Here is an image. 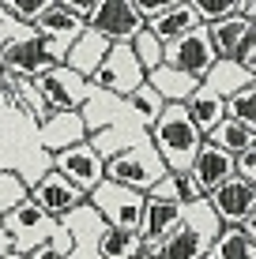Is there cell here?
Returning a JSON list of instances; mask_svg holds the SVG:
<instances>
[{"mask_svg":"<svg viewBox=\"0 0 256 259\" xmlns=\"http://www.w3.org/2000/svg\"><path fill=\"white\" fill-rule=\"evenodd\" d=\"M147 139L155 143L158 158L166 162V169L170 173H177V169H189L192 158H196L200 143H204V136H200V128L192 124V117L185 113L181 102H166L162 113L151 120V128H147Z\"/></svg>","mask_w":256,"mask_h":259,"instance_id":"1","label":"cell"},{"mask_svg":"<svg viewBox=\"0 0 256 259\" xmlns=\"http://www.w3.org/2000/svg\"><path fill=\"white\" fill-rule=\"evenodd\" d=\"M218 229H223V222L215 218V210H211V203L204 195V199L185 203L177 226L158 240V244H162V255L166 259H204Z\"/></svg>","mask_w":256,"mask_h":259,"instance_id":"2","label":"cell"},{"mask_svg":"<svg viewBox=\"0 0 256 259\" xmlns=\"http://www.w3.org/2000/svg\"><path fill=\"white\" fill-rule=\"evenodd\" d=\"M162 173H166V162L158 158L155 143L147 136L105 158V177L117 181V184H128V188H136V192H147Z\"/></svg>","mask_w":256,"mask_h":259,"instance_id":"3","label":"cell"},{"mask_svg":"<svg viewBox=\"0 0 256 259\" xmlns=\"http://www.w3.org/2000/svg\"><path fill=\"white\" fill-rule=\"evenodd\" d=\"M4 229L12 233V244H15V252H30L34 244H42V240H53V237H64L68 229H64V222L60 218H49L46 210L38 207V203L26 195L23 203H15L12 210L4 214Z\"/></svg>","mask_w":256,"mask_h":259,"instance_id":"4","label":"cell"},{"mask_svg":"<svg viewBox=\"0 0 256 259\" xmlns=\"http://www.w3.org/2000/svg\"><path fill=\"white\" fill-rule=\"evenodd\" d=\"M87 203L105 218V226H121V229H136L139 214H143V192L128 188V184H117L109 177H102L87 192Z\"/></svg>","mask_w":256,"mask_h":259,"instance_id":"5","label":"cell"},{"mask_svg":"<svg viewBox=\"0 0 256 259\" xmlns=\"http://www.w3.org/2000/svg\"><path fill=\"white\" fill-rule=\"evenodd\" d=\"M87 79H91V87H102V91L125 98L132 87L143 83V64L136 60V53H132L128 41H109L105 57L98 60V68H94Z\"/></svg>","mask_w":256,"mask_h":259,"instance_id":"6","label":"cell"},{"mask_svg":"<svg viewBox=\"0 0 256 259\" xmlns=\"http://www.w3.org/2000/svg\"><path fill=\"white\" fill-rule=\"evenodd\" d=\"M64 60V49L57 41L42 38V34H30V38H15V41H4L0 46V68L4 71H15V75H38L53 64Z\"/></svg>","mask_w":256,"mask_h":259,"instance_id":"7","label":"cell"},{"mask_svg":"<svg viewBox=\"0 0 256 259\" xmlns=\"http://www.w3.org/2000/svg\"><path fill=\"white\" fill-rule=\"evenodd\" d=\"M30 83H34V91L42 94L46 109H79L87 91H91V79L72 71L64 60L46 68V71H38V75H30Z\"/></svg>","mask_w":256,"mask_h":259,"instance_id":"8","label":"cell"},{"mask_svg":"<svg viewBox=\"0 0 256 259\" xmlns=\"http://www.w3.org/2000/svg\"><path fill=\"white\" fill-rule=\"evenodd\" d=\"M215 46H211V34H207V23L192 26V30L177 34L173 41H162V64H173L189 75H204V71L215 64Z\"/></svg>","mask_w":256,"mask_h":259,"instance_id":"9","label":"cell"},{"mask_svg":"<svg viewBox=\"0 0 256 259\" xmlns=\"http://www.w3.org/2000/svg\"><path fill=\"white\" fill-rule=\"evenodd\" d=\"M53 169H60L76 188L91 192L105 177V158L87 139H79V143H72V147H64V150H53Z\"/></svg>","mask_w":256,"mask_h":259,"instance_id":"10","label":"cell"},{"mask_svg":"<svg viewBox=\"0 0 256 259\" xmlns=\"http://www.w3.org/2000/svg\"><path fill=\"white\" fill-rule=\"evenodd\" d=\"M30 199L38 203L49 218H64L68 210H76L79 203L87 199V192L76 188V184L60 173V169H46L38 181H30Z\"/></svg>","mask_w":256,"mask_h":259,"instance_id":"11","label":"cell"},{"mask_svg":"<svg viewBox=\"0 0 256 259\" xmlns=\"http://www.w3.org/2000/svg\"><path fill=\"white\" fill-rule=\"evenodd\" d=\"M207 203H211V210H215V218L223 226H237L245 214H256V184L230 173L223 184H215L207 192Z\"/></svg>","mask_w":256,"mask_h":259,"instance_id":"12","label":"cell"},{"mask_svg":"<svg viewBox=\"0 0 256 259\" xmlns=\"http://www.w3.org/2000/svg\"><path fill=\"white\" fill-rule=\"evenodd\" d=\"M87 26H94L109 41H128L143 26V15H139V8L132 0H98L94 12L87 15Z\"/></svg>","mask_w":256,"mask_h":259,"instance_id":"13","label":"cell"},{"mask_svg":"<svg viewBox=\"0 0 256 259\" xmlns=\"http://www.w3.org/2000/svg\"><path fill=\"white\" fill-rule=\"evenodd\" d=\"M79 139H87V124L79 117V109H49L46 117L38 120V143H42L46 154L64 150Z\"/></svg>","mask_w":256,"mask_h":259,"instance_id":"14","label":"cell"},{"mask_svg":"<svg viewBox=\"0 0 256 259\" xmlns=\"http://www.w3.org/2000/svg\"><path fill=\"white\" fill-rule=\"evenodd\" d=\"M207 34H211V46H215L218 57H237V49H241V41L256 34V19L241 12H230V15H218V19L207 23Z\"/></svg>","mask_w":256,"mask_h":259,"instance_id":"15","label":"cell"},{"mask_svg":"<svg viewBox=\"0 0 256 259\" xmlns=\"http://www.w3.org/2000/svg\"><path fill=\"white\" fill-rule=\"evenodd\" d=\"M87 26V19L83 15H76V12H68L64 4H57V0H53V4L46 8V12L38 15V19H34V30L42 34V38H49V41H57L60 49H68L76 41V34L83 30Z\"/></svg>","mask_w":256,"mask_h":259,"instance_id":"16","label":"cell"},{"mask_svg":"<svg viewBox=\"0 0 256 259\" xmlns=\"http://www.w3.org/2000/svg\"><path fill=\"white\" fill-rule=\"evenodd\" d=\"M181 210H185V203H177V199H151V195H143V214H139V226H136L139 240H162L177 226Z\"/></svg>","mask_w":256,"mask_h":259,"instance_id":"17","label":"cell"},{"mask_svg":"<svg viewBox=\"0 0 256 259\" xmlns=\"http://www.w3.org/2000/svg\"><path fill=\"white\" fill-rule=\"evenodd\" d=\"M125 113H128L125 98L102 91V87H91L87 98H83V105H79V117H83V124H87V136L105 128V124H113V120H121Z\"/></svg>","mask_w":256,"mask_h":259,"instance_id":"18","label":"cell"},{"mask_svg":"<svg viewBox=\"0 0 256 259\" xmlns=\"http://www.w3.org/2000/svg\"><path fill=\"white\" fill-rule=\"evenodd\" d=\"M192 177L200 181V188L211 192L215 184H223L226 177L234 173V154L230 150H223V147H215V143H200V150H196V158H192Z\"/></svg>","mask_w":256,"mask_h":259,"instance_id":"19","label":"cell"},{"mask_svg":"<svg viewBox=\"0 0 256 259\" xmlns=\"http://www.w3.org/2000/svg\"><path fill=\"white\" fill-rule=\"evenodd\" d=\"M105 49H109V38L98 34L94 26H83V30L76 34V41L64 49V64L79 71V75H91L94 68H98V60L105 57Z\"/></svg>","mask_w":256,"mask_h":259,"instance_id":"20","label":"cell"},{"mask_svg":"<svg viewBox=\"0 0 256 259\" xmlns=\"http://www.w3.org/2000/svg\"><path fill=\"white\" fill-rule=\"evenodd\" d=\"M143 79L155 87L158 94H162V102H185V98L200 87L196 75H189V71H181V68H173V64H155V68H147Z\"/></svg>","mask_w":256,"mask_h":259,"instance_id":"21","label":"cell"},{"mask_svg":"<svg viewBox=\"0 0 256 259\" xmlns=\"http://www.w3.org/2000/svg\"><path fill=\"white\" fill-rule=\"evenodd\" d=\"M147 30L155 34L158 41H173L177 34H185V30H192V26H200V15L192 12L189 4H170V8H162V12H155V15H147Z\"/></svg>","mask_w":256,"mask_h":259,"instance_id":"22","label":"cell"},{"mask_svg":"<svg viewBox=\"0 0 256 259\" xmlns=\"http://www.w3.org/2000/svg\"><path fill=\"white\" fill-rule=\"evenodd\" d=\"M252 79H256V71L241 68V64H237V60H230V57H215V64L200 75V83H204L207 91H215L218 98H226V94H234L237 87L252 83Z\"/></svg>","mask_w":256,"mask_h":259,"instance_id":"23","label":"cell"},{"mask_svg":"<svg viewBox=\"0 0 256 259\" xmlns=\"http://www.w3.org/2000/svg\"><path fill=\"white\" fill-rule=\"evenodd\" d=\"M181 105H185V113L192 117V124L200 128V136H207V132H211L218 120L226 117V102H223V98H218L215 91H207L204 83H200L196 91H192L189 98H185Z\"/></svg>","mask_w":256,"mask_h":259,"instance_id":"24","label":"cell"},{"mask_svg":"<svg viewBox=\"0 0 256 259\" xmlns=\"http://www.w3.org/2000/svg\"><path fill=\"white\" fill-rule=\"evenodd\" d=\"M207 143H215V147L230 150V154H241V150L256 147V124H245V120H234V117H223L215 124V128L204 136Z\"/></svg>","mask_w":256,"mask_h":259,"instance_id":"25","label":"cell"},{"mask_svg":"<svg viewBox=\"0 0 256 259\" xmlns=\"http://www.w3.org/2000/svg\"><path fill=\"white\" fill-rule=\"evenodd\" d=\"M207 255L211 259H256V237H249L237 226H223L211 240Z\"/></svg>","mask_w":256,"mask_h":259,"instance_id":"26","label":"cell"},{"mask_svg":"<svg viewBox=\"0 0 256 259\" xmlns=\"http://www.w3.org/2000/svg\"><path fill=\"white\" fill-rule=\"evenodd\" d=\"M139 248L136 229H121V226H105L98 233V255L102 259H132Z\"/></svg>","mask_w":256,"mask_h":259,"instance_id":"27","label":"cell"},{"mask_svg":"<svg viewBox=\"0 0 256 259\" xmlns=\"http://www.w3.org/2000/svg\"><path fill=\"white\" fill-rule=\"evenodd\" d=\"M125 105H128L132 113H136L139 120H143V128H151V120L158 117V113H162V105H166V102H162V94H158L155 87L143 79L139 87H132V91L125 94Z\"/></svg>","mask_w":256,"mask_h":259,"instance_id":"28","label":"cell"},{"mask_svg":"<svg viewBox=\"0 0 256 259\" xmlns=\"http://www.w3.org/2000/svg\"><path fill=\"white\" fill-rule=\"evenodd\" d=\"M223 102H226V117L256 124V79H252V83H245V87H237V91L226 94Z\"/></svg>","mask_w":256,"mask_h":259,"instance_id":"29","label":"cell"},{"mask_svg":"<svg viewBox=\"0 0 256 259\" xmlns=\"http://www.w3.org/2000/svg\"><path fill=\"white\" fill-rule=\"evenodd\" d=\"M26 195H30V184L23 181V173H15V169H0V218H4L15 203H23Z\"/></svg>","mask_w":256,"mask_h":259,"instance_id":"30","label":"cell"},{"mask_svg":"<svg viewBox=\"0 0 256 259\" xmlns=\"http://www.w3.org/2000/svg\"><path fill=\"white\" fill-rule=\"evenodd\" d=\"M128 46H132V53H136V60L143 64V71H147V68H155V64H162V41H158L155 34L147 30V23L128 38Z\"/></svg>","mask_w":256,"mask_h":259,"instance_id":"31","label":"cell"},{"mask_svg":"<svg viewBox=\"0 0 256 259\" xmlns=\"http://www.w3.org/2000/svg\"><path fill=\"white\" fill-rule=\"evenodd\" d=\"M26 255H30V259H79V255H76V244H72V237H68V233L34 244Z\"/></svg>","mask_w":256,"mask_h":259,"instance_id":"32","label":"cell"},{"mask_svg":"<svg viewBox=\"0 0 256 259\" xmlns=\"http://www.w3.org/2000/svg\"><path fill=\"white\" fill-rule=\"evenodd\" d=\"M30 34H38L34 23H23L15 12H8V8L0 4V46H4V41H15V38H30Z\"/></svg>","mask_w":256,"mask_h":259,"instance_id":"33","label":"cell"},{"mask_svg":"<svg viewBox=\"0 0 256 259\" xmlns=\"http://www.w3.org/2000/svg\"><path fill=\"white\" fill-rule=\"evenodd\" d=\"M185 4L200 15V23H211V19H218V15L237 12V8H241V0H185Z\"/></svg>","mask_w":256,"mask_h":259,"instance_id":"34","label":"cell"},{"mask_svg":"<svg viewBox=\"0 0 256 259\" xmlns=\"http://www.w3.org/2000/svg\"><path fill=\"white\" fill-rule=\"evenodd\" d=\"M0 4H4L8 12H15L23 23H34V19H38V15L53 4V0H0Z\"/></svg>","mask_w":256,"mask_h":259,"instance_id":"35","label":"cell"},{"mask_svg":"<svg viewBox=\"0 0 256 259\" xmlns=\"http://www.w3.org/2000/svg\"><path fill=\"white\" fill-rule=\"evenodd\" d=\"M177 195H181V203H192V199H204V188H200V181L192 177V169H177Z\"/></svg>","mask_w":256,"mask_h":259,"instance_id":"36","label":"cell"},{"mask_svg":"<svg viewBox=\"0 0 256 259\" xmlns=\"http://www.w3.org/2000/svg\"><path fill=\"white\" fill-rule=\"evenodd\" d=\"M234 173L241 177V181H249V184H256V147H249V150H241V154H234Z\"/></svg>","mask_w":256,"mask_h":259,"instance_id":"37","label":"cell"},{"mask_svg":"<svg viewBox=\"0 0 256 259\" xmlns=\"http://www.w3.org/2000/svg\"><path fill=\"white\" fill-rule=\"evenodd\" d=\"M132 4L139 8V15H155V12H162V8H170V4H181V0H132Z\"/></svg>","mask_w":256,"mask_h":259,"instance_id":"38","label":"cell"},{"mask_svg":"<svg viewBox=\"0 0 256 259\" xmlns=\"http://www.w3.org/2000/svg\"><path fill=\"white\" fill-rule=\"evenodd\" d=\"M57 4H64L68 12H76V15H83V19H87V15L94 12V4H98V0H57Z\"/></svg>","mask_w":256,"mask_h":259,"instance_id":"39","label":"cell"},{"mask_svg":"<svg viewBox=\"0 0 256 259\" xmlns=\"http://www.w3.org/2000/svg\"><path fill=\"white\" fill-rule=\"evenodd\" d=\"M8 248H15V244H12V233L4 229V222H0V259H4V252H8Z\"/></svg>","mask_w":256,"mask_h":259,"instance_id":"40","label":"cell"},{"mask_svg":"<svg viewBox=\"0 0 256 259\" xmlns=\"http://www.w3.org/2000/svg\"><path fill=\"white\" fill-rule=\"evenodd\" d=\"M23 259H30V255H23Z\"/></svg>","mask_w":256,"mask_h":259,"instance_id":"41","label":"cell"},{"mask_svg":"<svg viewBox=\"0 0 256 259\" xmlns=\"http://www.w3.org/2000/svg\"><path fill=\"white\" fill-rule=\"evenodd\" d=\"M204 259H211V255H204Z\"/></svg>","mask_w":256,"mask_h":259,"instance_id":"42","label":"cell"}]
</instances>
